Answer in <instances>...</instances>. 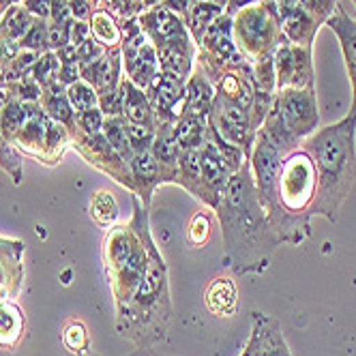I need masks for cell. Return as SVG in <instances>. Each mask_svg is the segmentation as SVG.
<instances>
[{
  "label": "cell",
  "mask_w": 356,
  "mask_h": 356,
  "mask_svg": "<svg viewBox=\"0 0 356 356\" xmlns=\"http://www.w3.org/2000/svg\"><path fill=\"white\" fill-rule=\"evenodd\" d=\"M215 217L221 225L223 253L232 270L236 275L264 273L282 241L273 232L258 200L249 161L230 176Z\"/></svg>",
  "instance_id": "cell-1"
},
{
  "label": "cell",
  "mask_w": 356,
  "mask_h": 356,
  "mask_svg": "<svg viewBox=\"0 0 356 356\" xmlns=\"http://www.w3.org/2000/svg\"><path fill=\"white\" fill-rule=\"evenodd\" d=\"M302 148L312 155L318 174L309 213L335 223L356 181V118L346 114L333 124L320 127L302 142Z\"/></svg>",
  "instance_id": "cell-2"
},
{
  "label": "cell",
  "mask_w": 356,
  "mask_h": 356,
  "mask_svg": "<svg viewBox=\"0 0 356 356\" xmlns=\"http://www.w3.org/2000/svg\"><path fill=\"white\" fill-rule=\"evenodd\" d=\"M170 273L161 251L152 238L148 243V264L142 284L122 314H116V330L136 348H152L165 339L172 322Z\"/></svg>",
  "instance_id": "cell-3"
},
{
  "label": "cell",
  "mask_w": 356,
  "mask_h": 356,
  "mask_svg": "<svg viewBox=\"0 0 356 356\" xmlns=\"http://www.w3.org/2000/svg\"><path fill=\"white\" fill-rule=\"evenodd\" d=\"M134 217L129 223L112 225L104 243L106 270L112 286L116 314H122L138 292L148 264V243L152 241L148 211L134 193Z\"/></svg>",
  "instance_id": "cell-4"
},
{
  "label": "cell",
  "mask_w": 356,
  "mask_h": 356,
  "mask_svg": "<svg viewBox=\"0 0 356 356\" xmlns=\"http://www.w3.org/2000/svg\"><path fill=\"white\" fill-rule=\"evenodd\" d=\"M318 129L320 112L316 88H292L275 92V101L262 124V131L286 155L290 150L298 148Z\"/></svg>",
  "instance_id": "cell-5"
},
{
  "label": "cell",
  "mask_w": 356,
  "mask_h": 356,
  "mask_svg": "<svg viewBox=\"0 0 356 356\" xmlns=\"http://www.w3.org/2000/svg\"><path fill=\"white\" fill-rule=\"evenodd\" d=\"M232 33L241 56L249 65L258 58L275 54V49L286 43L275 9L266 0L236 11L232 15Z\"/></svg>",
  "instance_id": "cell-6"
},
{
  "label": "cell",
  "mask_w": 356,
  "mask_h": 356,
  "mask_svg": "<svg viewBox=\"0 0 356 356\" xmlns=\"http://www.w3.org/2000/svg\"><path fill=\"white\" fill-rule=\"evenodd\" d=\"M122 24V69L124 78L138 88L146 90L159 73V58L152 41L144 35L138 24V15L120 22Z\"/></svg>",
  "instance_id": "cell-7"
},
{
  "label": "cell",
  "mask_w": 356,
  "mask_h": 356,
  "mask_svg": "<svg viewBox=\"0 0 356 356\" xmlns=\"http://www.w3.org/2000/svg\"><path fill=\"white\" fill-rule=\"evenodd\" d=\"M284 157L286 152L260 129L251 148L249 165H251V176H253V185H256L258 200L268 219L277 213V181H279V170H282Z\"/></svg>",
  "instance_id": "cell-8"
},
{
  "label": "cell",
  "mask_w": 356,
  "mask_h": 356,
  "mask_svg": "<svg viewBox=\"0 0 356 356\" xmlns=\"http://www.w3.org/2000/svg\"><path fill=\"white\" fill-rule=\"evenodd\" d=\"M275 92L292 88H316V71L312 47L282 43L273 54Z\"/></svg>",
  "instance_id": "cell-9"
},
{
  "label": "cell",
  "mask_w": 356,
  "mask_h": 356,
  "mask_svg": "<svg viewBox=\"0 0 356 356\" xmlns=\"http://www.w3.org/2000/svg\"><path fill=\"white\" fill-rule=\"evenodd\" d=\"M209 124L225 140L238 148H243L245 157H251V148L256 142V131L251 127L249 110L241 108L234 101H227L219 95L213 99V108L209 114Z\"/></svg>",
  "instance_id": "cell-10"
},
{
  "label": "cell",
  "mask_w": 356,
  "mask_h": 356,
  "mask_svg": "<svg viewBox=\"0 0 356 356\" xmlns=\"http://www.w3.org/2000/svg\"><path fill=\"white\" fill-rule=\"evenodd\" d=\"M131 174H134V185H136V195L142 200V204L150 209L152 193L161 185H176L178 181V170H170L163 163L155 159L150 150L146 152H136L129 161Z\"/></svg>",
  "instance_id": "cell-11"
},
{
  "label": "cell",
  "mask_w": 356,
  "mask_h": 356,
  "mask_svg": "<svg viewBox=\"0 0 356 356\" xmlns=\"http://www.w3.org/2000/svg\"><path fill=\"white\" fill-rule=\"evenodd\" d=\"M138 24L144 31V35L152 41L155 49L178 43V41H187L191 39L189 29L183 17H178L163 5H157L152 9H146L138 15Z\"/></svg>",
  "instance_id": "cell-12"
},
{
  "label": "cell",
  "mask_w": 356,
  "mask_h": 356,
  "mask_svg": "<svg viewBox=\"0 0 356 356\" xmlns=\"http://www.w3.org/2000/svg\"><path fill=\"white\" fill-rule=\"evenodd\" d=\"M200 168H202V193H200V202L209 209H217L219 202L227 189V183H230V172H227L223 159L219 157L217 146L213 142V138L209 136L204 146L200 150Z\"/></svg>",
  "instance_id": "cell-13"
},
{
  "label": "cell",
  "mask_w": 356,
  "mask_h": 356,
  "mask_svg": "<svg viewBox=\"0 0 356 356\" xmlns=\"http://www.w3.org/2000/svg\"><path fill=\"white\" fill-rule=\"evenodd\" d=\"M251 322V335L245 346V356H292L288 341L284 337L282 324L277 318L253 312Z\"/></svg>",
  "instance_id": "cell-14"
},
{
  "label": "cell",
  "mask_w": 356,
  "mask_h": 356,
  "mask_svg": "<svg viewBox=\"0 0 356 356\" xmlns=\"http://www.w3.org/2000/svg\"><path fill=\"white\" fill-rule=\"evenodd\" d=\"M185 84L187 82L174 78V75H168L163 71H159L155 75V80H152L150 86L146 88V95H148L152 110H155L157 120H165V122L174 124L178 120V116L183 114Z\"/></svg>",
  "instance_id": "cell-15"
},
{
  "label": "cell",
  "mask_w": 356,
  "mask_h": 356,
  "mask_svg": "<svg viewBox=\"0 0 356 356\" xmlns=\"http://www.w3.org/2000/svg\"><path fill=\"white\" fill-rule=\"evenodd\" d=\"M197 54L202 56H209L221 65H241L247 63L234 41V33H232V15L230 13H223L219 15L209 31L202 37L200 45H197Z\"/></svg>",
  "instance_id": "cell-16"
},
{
  "label": "cell",
  "mask_w": 356,
  "mask_h": 356,
  "mask_svg": "<svg viewBox=\"0 0 356 356\" xmlns=\"http://www.w3.org/2000/svg\"><path fill=\"white\" fill-rule=\"evenodd\" d=\"M266 3H268V0H266ZM270 5L275 9L282 35H284V39L288 43L302 45V47H314V41H316L318 31L322 26V24L316 22V17H312L296 3H292V5H275V3H270Z\"/></svg>",
  "instance_id": "cell-17"
},
{
  "label": "cell",
  "mask_w": 356,
  "mask_h": 356,
  "mask_svg": "<svg viewBox=\"0 0 356 356\" xmlns=\"http://www.w3.org/2000/svg\"><path fill=\"white\" fill-rule=\"evenodd\" d=\"M326 26L335 33L341 54H343V65L350 78V86H352V104H350V116L356 118V19L343 9V5L339 3L337 9L333 11V15L328 17Z\"/></svg>",
  "instance_id": "cell-18"
},
{
  "label": "cell",
  "mask_w": 356,
  "mask_h": 356,
  "mask_svg": "<svg viewBox=\"0 0 356 356\" xmlns=\"http://www.w3.org/2000/svg\"><path fill=\"white\" fill-rule=\"evenodd\" d=\"M24 243L0 238V305L17 298L24 284Z\"/></svg>",
  "instance_id": "cell-19"
},
{
  "label": "cell",
  "mask_w": 356,
  "mask_h": 356,
  "mask_svg": "<svg viewBox=\"0 0 356 356\" xmlns=\"http://www.w3.org/2000/svg\"><path fill=\"white\" fill-rule=\"evenodd\" d=\"M47 124H49V116L43 110H39L37 106H33L29 120L24 122V127L13 138V144H17L24 152H29V155H35L45 161Z\"/></svg>",
  "instance_id": "cell-20"
},
{
  "label": "cell",
  "mask_w": 356,
  "mask_h": 356,
  "mask_svg": "<svg viewBox=\"0 0 356 356\" xmlns=\"http://www.w3.org/2000/svg\"><path fill=\"white\" fill-rule=\"evenodd\" d=\"M204 305L215 318H232L238 309V290L230 277H219L209 284Z\"/></svg>",
  "instance_id": "cell-21"
},
{
  "label": "cell",
  "mask_w": 356,
  "mask_h": 356,
  "mask_svg": "<svg viewBox=\"0 0 356 356\" xmlns=\"http://www.w3.org/2000/svg\"><path fill=\"white\" fill-rule=\"evenodd\" d=\"M213 99H215V88H213L211 80L195 67V71L191 73V78L185 84V106H183V112L209 118L211 108H213Z\"/></svg>",
  "instance_id": "cell-22"
},
{
  "label": "cell",
  "mask_w": 356,
  "mask_h": 356,
  "mask_svg": "<svg viewBox=\"0 0 356 356\" xmlns=\"http://www.w3.org/2000/svg\"><path fill=\"white\" fill-rule=\"evenodd\" d=\"M122 90H124V101H122V116L127 122L131 124H144V127H155L157 116L152 110L146 90L138 88L127 78H122Z\"/></svg>",
  "instance_id": "cell-23"
},
{
  "label": "cell",
  "mask_w": 356,
  "mask_h": 356,
  "mask_svg": "<svg viewBox=\"0 0 356 356\" xmlns=\"http://www.w3.org/2000/svg\"><path fill=\"white\" fill-rule=\"evenodd\" d=\"M209 138V118L183 112L174 122V142L178 150H200Z\"/></svg>",
  "instance_id": "cell-24"
},
{
  "label": "cell",
  "mask_w": 356,
  "mask_h": 356,
  "mask_svg": "<svg viewBox=\"0 0 356 356\" xmlns=\"http://www.w3.org/2000/svg\"><path fill=\"white\" fill-rule=\"evenodd\" d=\"M39 101H41V106H43V112L49 118L60 122V124H65V127H71V129H73V127H75V110L69 104L67 86H63L60 82H54V84L45 86Z\"/></svg>",
  "instance_id": "cell-25"
},
{
  "label": "cell",
  "mask_w": 356,
  "mask_h": 356,
  "mask_svg": "<svg viewBox=\"0 0 356 356\" xmlns=\"http://www.w3.org/2000/svg\"><path fill=\"white\" fill-rule=\"evenodd\" d=\"M90 35L106 49L122 45V24L106 9H95L90 15Z\"/></svg>",
  "instance_id": "cell-26"
},
{
  "label": "cell",
  "mask_w": 356,
  "mask_h": 356,
  "mask_svg": "<svg viewBox=\"0 0 356 356\" xmlns=\"http://www.w3.org/2000/svg\"><path fill=\"white\" fill-rule=\"evenodd\" d=\"M24 314L13 300L0 305V348L11 350L24 335Z\"/></svg>",
  "instance_id": "cell-27"
},
{
  "label": "cell",
  "mask_w": 356,
  "mask_h": 356,
  "mask_svg": "<svg viewBox=\"0 0 356 356\" xmlns=\"http://www.w3.org/2000/svg\"><path fill=\"white\" fill-rule=\"evenodd\" d=\"M185 191L200 200L202 193V168H200V152L197 150H183L178 152V181Z\"/></svg>",
  "instance_id": "cell-28"
},
{
  "label": "cell",
  "mask_w": 356,
  "mask_h": 356,
  "mask_svg": "<svg viewBox=\"0 0 356 356\" xmlns=\"http://www.w3.org/2000/svg\"><path fill=\"white\" fill-rule=\"evenodd\" d=\"M225 9L219 7V5H213V3H202V0H195V3L191 5L189 9V15H187V29H189V35L191 39L195 41V45H200L202 37H204V33L209 31L211 24L223 15Z\"/></svg>",
  "instance_id": "cell-29"
},
{
  "label": "cell",
  "mask_w": 356,
  "mask_h": 356,
  "mask_svg": "<svg viewBox=\"0 0 356 356\" xmlns=\"http://www.w3.org/2000/svg\"><path fill=\"white\" fill-rule=\"evenodd\" d=\"M35 24V17L24 9V7H11L5 15V22L0 24V41L7 43H17L24 39Z\"/></svg>",
  "instance_id": "cell-30"
},
{
  "label": "cell",
  "mask_w": 356,
  "mask_h": 356,
  "mask_svg": "<svg viewBox=\"0 0 356 356\" xmlns=\"http://www.w3.org/2000/svg\"><path fill=\"white\" fill-rule=\"evenodd\" d=\"M101 134L106 136L110 146L118 152V155L127 163L131 161L134 150H131V144H129V134H127V118L124 116H106Z\"/></svg>",
  "instance_id": "cell-31"
},
{
  "label": "cell",
  "mask_w": 356,
  "mask_h": 356,
  "mask_svg": "<svg viewBox=\"0 0 356 356\" xmlns=\"http://www.w3.org/2000/svg\"><path fill=\"white\" fill-rule=\"evenodd\" d=\"M90 217L104 227H112L118 219V204L108 191H99L90 200Z\"/></svg>",
  "instance_id": "cell-32"
},
{
  "label": "cell",
  "mask_w": 356,
  "mask_h": 356,
  "mask_svg": "<svg viewBox=\"0 0 356 356\" xmlns=\"http://www.w3.org/2000/svg\"><path fill=\"white\" fill-rule=\"evenodd\" d=\"M67 97H69V104L71 108L78 112H86V110H92V108H99V95L97 90L84 82V80H78L67 86Z\"/></svg>",
  "instance_id": "cell-33"
},
{
  "label": "cell",
  "mask_w": 356,
  "mask_h": 356,
  "mask_svg": "<svg viewBox=\"0 0 356 356\" xmlns=\"http://www.w3.org/2000/svg\"><path fill=\"white\" fill-rule=\"evenodd\" d=\"M58 71H60V60L52 52H43L33 65V80L43 90L45 86L58 82Z\"/></svg>",
  "instance_id": "cell-34"
},
{
  "label": "cell",
  "mask_w": 356,
  "mask_h": 356,
  "mask_svg": "<svg viewBox=\"0 0 356 356\" xmlns=\"http://www.w3.org/2000/svg\"><path fill=\"white\" fill-rule=\"evenodd\" d=\"M211 241V215L207 211H197L187 225V243L193 249H202Z\"/></svg>",
  "instance_id": "cell-35"
},
{
  "label": "cell",
  "mask_w": 356,
  "mask_h": 356,
  "mask_svg": "<svg viewBox=\"0 0 356 356\" xmlns=\"http://www.w3.org/2000/svg\"><path fill=\"white\" fill-rule=\"evenodd\" d=\"M63 343L65 348L75 354V356H84L88 350V330L82 322H69L67 328L63 330Z\"/></svg>",
  "instance_id": "cell-36"
},
{
  "label": "cell",
  "mask_w": 356,
  "mask_h": 356,
  "mask_svg": "<svg viewBox=\"0 0 356 356\" xmlns=\"http://www.w3.org/2000/svg\"><path fill=\"white\" fill-rule=\"evenodd\" d=\"M251 71H253L256 90L275 95V60H273V54L258 58L256 63H251Z\"/></svg>",
  "instance_id": "cell-37"
},
{
  "label": "cell",
  "mask_w": 356,
  "mask_h": 356,
  "mask_svg": "<svg viewBox=\"0 0 356 356\" xmlns=\"http://www.w3.org/2000/svg\"><path fill=\"white\" fill-rule=\"evenodd\" d=\"M19 47L24 49H31V52H47V47H49V29H47V24L37 17L35 24L31 26V31L24 35V39L19 41Z\"/></svg>",
  "instance_id": "cell-38"
},
{
  "label": "cell",
  "mask_w": 356,
  "mask_h": 356,
  "mask_svg": "<svg viewBox=\"0 0 356 356\" xmlns=\"http://www.w3.org/2000/svg\"><path fill=\"white\" fill-rule=\"evenodd\" d=\"M104 120H106V114L101 112L99 108L78 112V114H75V129L73 131H80L84 136L101 134V129H104Z\"/></svg>",
  "instance_id": "cell-39"
},
{
  "label": "cell",
  "mask_w": 356,
  "mask_h": 356,
  "mask_svg": "<svg viewBox=\"0 0 356 356\" xmlns=\"http://www.w3.org/2000/svg\"><path fill=\"white\" fill-rule=\"evenodd\" d=\"M127 134H129V144L134 155L136 152H146L155 140V127H144V124H131L127 122Z\"/></svg>",
  "instance_id": "cell-40"
},
{
  "label": "cell",
  "mask_w": 356,
  "mask_h": 356,
  "mask_svg": "<svg viewBox=\"0 0 356 356\" xmlns=\"http://www.w3.org/2000/svg\"><path fill=\"white\" fill-rule=\"evenodd\" d=\"M296 5H300L312 17H316L318 24H326L337 9L339 0H296Z\"/></svg>",
  "instance_id": "cell-41"
},
{
  "label": "cell",
  "mask_w": 356,
  "mask_h": 356,
  "mask_svg": "<svg viewBox=\"0 0 356 356\" xmlns=\"http://www.w3.org/2000/svg\"><path fill=\"white\" fill-rule=\"evenodd\" d=\"M104 9L110 11L118 22H124L129 17H136V0H101Z\"/></svg>",
  "instance_id": "cell-42"
},
{
  "label": "cell",
  "mask_w": 356,
  "mask_h": 356,
  "mask_svg": "<svg viewBox=\"0 0 356 356\" xmlns=\"http://www.w3.org/2000/svg\"><path fill=\"white\" fill-rule=\"evenodd\" d=\"M69 11L75 22H90V15L95 9L86 3V0H69Z\"/></svg>",
  "instance_id": "cell-43"
},
{
  "label": "cell",
  "mask_w": 356,
  "mask_h": 356,
  "mask_svg": "<svg viewBox=\"0 0 356 356\" xmlns=\"http://www.w3.org/2000/svg\"><path fill=\"white\" fill-rule=\"evenodd\" d=\"M24 9L31 15L45 19L49 17V11H52V0H24Z\"/></svg>",
  "instance_id": "cell-44"
},
{
  "label": "cell",
  "mask_w": 356,
  "mask_h": 356,
  "mask_svg": "<svg viewBox=\"0 0 356 356\" xmlns=\"http://www.w3.org/2000/svg\"><path fill=\"white\" fill-rule=\"evenodd\" d=\"M88 37H92L90 35V24L88 22H75L73 19V24H71V45H82Z\"/></svg>",
  "instance_id": "cell-45"
},
{
  "label": "cell",
  "mask_w": 356,
  "mask_h": 356,
  "mask_svg": "<svg viewBox=\"0 0 356 356\" xmlns=\"http://www.w3.org/2000/svg\"><path fill=\"white\" fill-rule=\"evenodd\" d=\"M258 3H262V0H227L225 13L234 15L236 11H241V9H245V7H249V5H258Z\"/></svg>",
  "instance_id": "cell-46"
},
{
  "label": "cell",
  "mask_w": 356,
  "mask_h": 356,
  "mask_svg": "<svg viewBox=\"0 0 356 356\" xmlns=\"http://www.w3.org/2000/svg\"><path fill=\"white\" fill-rule=\"evenodd\" d=\"M157 5H161V0H136V13L140 15L142 11L152 9V7H157Z\"/></svg>",
  "instance_id": "cell-47"
},
{
  "label": "cell",
  "mask_w": 356,
  "mask_h": 356,
  "mask_svg": "<svg viewBox=\"0 0 356 356\" xmlns=\"http://www.w3.org/2000/svg\"><path fill=\"white\" fill-rule=\"evenodd\" d=\"M127 356H165V354H159L157 350H152V348H138L136 352L127 354Z\"/></svg>",
  "instance_id": "cell-48"
},
{
  "label": "cell",
  "mask_w": 356,
  "mask_h": 356,
  "mask_svg": "<svg viewBox=\"0 0 356 356\" xmlns=\"http://www.w3.org/2000/svg\"><path fill=\"white\" fill-rule=\"evenodd\" d=\"M202 3H213V5H219V7H227V0H202Z\"/></svg>",
  "instance_id": "cell-49"
},
{
  "label": "cell",
  "mask_w": 356,
  "mask_h": 356,
  "mask_svg": "<svg viewBox=\"0 0 356 356\" xmlns=\"http://www.w3.org/2000/svg\"><path fill=\"white\" fill-rule=\"evenodd\" d=\"M86 3H88V5H90L92 9H95V7H97V5L101 3V0H86Z\"/></svg>",
  "instance_id": "cell-50"
},
{
  "label": "cell",
  "mask_w": 356,
  "mask_h": 356,
  "mask_svg": "<svg viewBox=\"0 0 356 356\" xmlns=\"http://www.w3.org/2000/svg\"><path fill=\"white\" fill-rule=\"evenodd\" d=\"M352 3H354V7H356V0H352Z\"/></svg>",
  "instance_id": "cell-51"
},
{
  "label": "cell",
  "mask_w": 356,
  "mask_h": 356,
  "mask_svg": "<svg viewBox=\"0 0 356 356\" xmlns=\"http://www.w3.org/2000/svg\"><path fill=\"white\" fill-rule=\"evenodd\" d=\"M241 356H245V352H241Z\"/></svg>",
  "instance_id": "cell-52"
}]
</instances>
